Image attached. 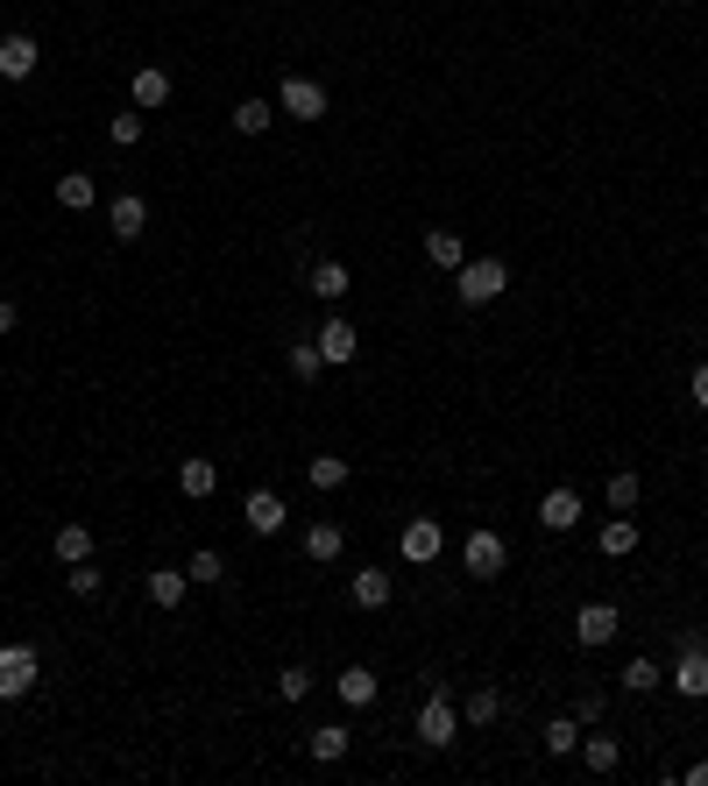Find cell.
<instances>
[{
  "label": "cell",
  "mask_w": 708,
  "mask_h": 786,
  "mask_svg": "<svg viewBox=\"0 0 708 786\" xmlns=\"http://www.w3.org/2000/svg\"><path fill=\"white\" fill-rule=\"evenodd\" d=\"M397 553H404L411 567H432V560L446 553V532H440V518H411V524L397 532Z\"/></svg>",
  "instance_id": "ba28073f"
},
{
  "label": "cell",
  "mask_w": 708,
  "mask_h": 786,
  "mask_svg": "<svg viewBox=\"0 0 708 786\" xmlns=\"http://www.w3.org/2000/svg\"><path fill=\"white\" fill-rule=\"evenodd\" d=\"M57 206H65V213H93V206H100V185H93L85 171H65V177H57Z\"/></svg>",
  "instance_id": "cb8c5ba5"
},
{
  "label": "cell",
  "mask_w": 708,
  "mask_h": 786,
  "mask_svg": "<svg viewBox=\"0 0 708 786\" xmlns=\"http://www.w3.org/2000/svg\"><path fill=\"white\" fill-rule=\"evenodd\" d=\"M277 694H283V702H305V694H312V667H305V659H291V667L277 673Z\"/></svg>",
  "instance_id": "e575fe53"
},
{
  "label": "cell",
  "mask_w": 708,
  "mask_h": 786,
  "mask_svg": "<svg viewBox=\"0 0 708 786\" xmlns=\"http://www.w3.org/2000/svg\"><path fill=\"white\" fill-rule=\"evenodd\" d=\"M538 744H546L553 759H574V751H581V723L574 716H553L546 730H538Z\"/></svg>",
  "instance_id": "f546056e"
},
{
  "label": "cell",
  "mask_w": 708,
  "mask_h": 786,
  "mask_svg": "<svg viewBox=\"0 0 708 786\" xmlns=\"http://www.w3.org/2000/svg\"><path fill=\"white\" fill-rule=\"evenodd\" d=\"M581 765H589L595 779H610L616 765H624V744H616V737H581Z\"/></svg>",
  "instance_id": "d4e9b609"
},
{
  "label": "cell",
  "mask_w": 708,
  "mask_h": 786,
  "mask_svg": "<svg viewBox=\"0 0 708 786\" xmlns=\"http://www.w3.org/2000/svg\"><path fill=\"white\" fill-rule=\"evenodd\" d=\"M348 744H355L348 723H320V730H312V759H320V765H340V759H348Z\"/></svg>",
  "instance_id": "83f0119b"
},
{
  "label": "cell",
  "mask_w": 708,
  "mask_h": 786,
  "mask_svg": "<svg viewBox=\"0 0 708 786\" xmlns=\"http://www.w3.org/2000/svg\"><path fill=\"white\" fill-rule=\"evenodd\" d=\"M14 320H22V312H14V298H0V334H14Z\"/></svg>",
  "instance_id": "ab89813d"
},
{
  "label": "cell",
  "mask_w": 708,
  "mask_h": 786,
  "mask_svg": "<svg viewBox=\"0 0 708 786\" xmlns=\"http://www.w3.org/2000/svg\"><path fill=\"white\" fill-rule=\"evenodd\" d=\"M185 574H191V581H199V588H220V581H228V560H220L213 546H199V553H191V560H185Z\"/></svg>",
  "instance_id": "d6a6232c"
},
{
  "label": "cell",
  "mask_w": 708,
  "mask_h": 786,
  "mask_svg": "<svg viewBox=\"0 0 708 786\" xmlns=\"http://www.w3.org/2000/svg\"><path fill=\"white\" fill-rule=\"evenodd\" d=\"M348 475H355V467H348V453H312V467H305V482H312V489H348Z\"/></svg>",
  "instance_id": "484cf974"
},
{
  "label": "cell",
  "mask_w": 708,
  "mask_h": 786,
  "mask_svg": "<svg viewBox=\"0 0 708 786\" xmlns=\"http://www.w3.org/2000/svg\"><path fill=\"white\" fill-rule=\"evenodd\" d=\"M312 298H320V305H340V298H348L355 291V269L348 263H340V255H320V263H312Z\"/></svg>",
  "instance_id": "7c38bea8"
},
{
  "label": "cell",
  "mask_w": 708,
  "mask_h": 786,
  "mask_svg": "<svg viewBox=\"0 0 708 786\" xmlns=\"http://www.w3.org/2000/svg\"><path fill=\"white\" fill-rule=\"evenodd\" d=\"M36 65H43V43L28 36V28H8V36H0V79L22 85V79H36Z\"/></svg>",
  "instance_id": "52a82bcc"
},
{
  "label": "cell",
  "mask_w": 708,
  "mask_h": 786,
  "mask_svg": "<svg viewBox=\"0 0 708 786\" xmlns=\"http://www.w3.org/2000/svg\"><path fill=\"white\" fill-rule=\"evenodd\" d=\"M616 631H624V610H616V602H581V610H574V638L589 645V652H595V645H610Z\"/></svg>",
  "instance_id": "9c48e42d"
},
{
  "label": "cell",
  "mask_w": 708,
  "mask_h": 786,
  "mask_svg": "<svg viewBox=\"0 0 708 786\" xmlns=\"http://www.w3.org/2000/svg\"><path fill=\"white\" fill-rule=\"evenodd\" d=\"M177 489H185L191 504H206V496L220 489V467L206 461V453H185V461H177Z\"/></svg>",
  "instance_id": "ac0fdd59"
},
{
  "label": "cell",
  "mask_w": 708,
  "mask_h": 786,
  "mask_svg": "<svg viewBox=\"0 0 708 786\" xmlns=\"http://www.w3.org/2000/svg\"><path fill=\"white\" fill-rule=\"evenodd\" d=\"M538 524H546V532H574V524H581V489H567V482H560V489H546V496H538Z\"/></svg>",
  "instance_id": "9a60e30c"
},
{
  "label": "cell",
  "mask_w": 708,
  "mask_h": 786,
  "mask_svg": "<svg viewBox=\"0 0 708 786\" xmlns=\"http://www.w3.org/2000/svg\"><path fill=\"white\" fill-rule=\"evenodd\" d=\"M390 596H397L390 567H355V581H348V602H355V610H390Z\"/></svg>",
  "instance_id": "5bb4252c"
},
{
  "label": "cell",
  "mask_w": 708,
  "mask_h": 786,
  "mask_svg": "<svg viewBox=\"0 0 708 786\" xmlns=\"http://www.w3.org/2000/svg\"><path fill=\"white\" fill-rule=\"evenodd\" d=\"M496 716H503V694H496V687H468V702H461V723H468V730H489Z\"/></svg>",
  "instance_id": "4316f807"
},
{
  "label": "cell",
  "mask_w": 708,
  "mask_h": 786,
  "mask_svg": "<svg viewBox=\"0 0 708 786\" xmlns=\"http://www.w3.org/2000/svg\"><path fill=\"white\" fill-rule=\"evenodd\" d=\"M107 227H114V241H142V227H149V199H142V192H120V199L107 206Z\"/></svg>",
  "instance_id": "2e32d148"
},
{
  "label": "cell",
  "mask_w": 708,
  "mask_h": 786,
  "mask_svg": "<svg viewBox=\"0 0 708 786\" xmlns=\"http://www.w3.org/2000/svg\"><path fill=\"white\" fill-rule=\"evenodd\" d=\"M340 553H348V532H340L334 518H320V524H305V560L312 567H334Z\"/></svg>",
  "instance_id": "e0dca14e"
},
{
  "label": "cell",
  "mask_w": 708,
  "mask_h": 786,
  "mask_svg": "<svg viewBox=\"0 0 708 786\" xmlns=\"http://www.w3.org/2000/svg\"><path fill=\"white\" fill-rule=\"evenodd\" d=\"M312 340H320V355H326V369H348V361H355V320H348V312H326V320H320V334H312Z\"/></svg>",
  "instance_id": "30bf717a"
},
{
  "label": "cell",
  "mask_w": 708,
  "mask_h": 786,
  "mask_svg": "<svg viewBox=\"0 0 708 786\" xmlns=\"http://www.w3.org/2000/svg\"><path fill=\"white\" fill-rule=\"evenodd\" d=\"M50 553H57V560H65V567H79V560H93V524H79V518H71V524H57V539H50Z\"/></svg>",
  "instance_id": "603a6c76"
},
{
  "label": "cell",
  "mask_w": 708,
  "mask_h": 786,
  "mask_svg": "<svg viewBox=\"0 0 708 786\" xmlns=\"http://www.w3.org/2000/svg\"><path fill=\"white\" fill-rule=\"evenodd\" d=\"M241 518H248V532L277 539L283 524H291V510H283V496H277V489H248V496H241Z\"/></svg>",
  "instance_id": "8fae6325"
},
{
  "label": "cell",
  "mask_w": 708,
  "mask_h": 786,
  "mask_svg": "<svg viewBox=\"0 0 708 786\" xmlns=\"http://www.w3.org/2000/svg\"><path fill=\"white\" fill-rule=\"evenodd\" d=\"M595 546L610 553V560H630V553H638V518H630V510H616V518L595 532Z\"/></svg>",
  "instance_id": "44dd1931"
},
{
  "label": "cell",
  "mask_w": 708,
  "mask_h": 786,
  "mask_svg": "<svg viewBox=\"0 0 708 786\" xmlns=\"http://www.w3.org/2000/svg\"><path fill=\"white\" fill-rule=\"evenodd\" d=\"M503 291H510V263H503V255H475V263H461V269H454V298H461L468 312L496 305Z\"/></svg>",
  "instance_id": "6da1fadb"
},
{
  "label": "cell",
  "mask_w": 708,
  "mask_h": 786,
  "mask_svg": "<svg viewBox=\"0 0 708 786\" xmlns=\"http://www.w3.org/2000/svg\"><path fill=\"white\" fill-rule=\"evenodd\" d=\"M461 560H468V574H475V581H496V574L510 567V546L489 532V524H475V532L461 539Z\"/></svg>",
  "instance_id": "5b68a950"
},
{
  "label": "cell",
  "mask_w": 708,
  "mask_h": 786,
  "mask_svg": "<svg viewBox=\"0 0 708 786\" xmlns=\"http://www.w3.org/2000/svg\"><path fill=\"white\" fill-rule=\"evenodd\" d=\"M602 496H610V510H638V475H630V467H616Z\"/></svg>",
  "instance_id": "d590c367"
},
{
  "label": "cell",
  "mask_w": 708,
  "mask_h": 786,
  "mask_svg": "<svg viewBox=\"0 0 708 786\" xmlns=\"http://www.w3.org/2000/svg\"><path fill=\"white\" fill-rule=\"evenodd\" d=\"M36 680H43V652L36 645H0V702H22V694H36Z\"/></svg>",
  "instance_id": "277c9868"
},
{
  "label": "cell",
  "mask_w": 708,
  "mask_h": 786,
  "mask_svg": "<svg viewBox=\"0 0 708 786\" xmlns=\"http://www.w3.org/2000/svg\"><path fill=\"white\" fill-rule=\"evenodd\" d=\"M277 114H291V120H326V85L305 79V71H291V79L277 85Z\"/></svg>",
  "instance_id": "8992f818"
},
{
  "label": "cell",
  "mask_w": 708,
  "mask_h": 786,
  "mask_svg": "<svg viewBox=\"0 0 708 786\" xmlns=\"http://www.w3.org/2000/svg\"><path fill=\"white\" fill-rule=\"evenodd\" d=\"M426 263L432 269H461L468 263V241H461L454 227H426Z\"/></svg>",
  "instance_id": "7402d4cb"
},
{
  "label": "cell",
  "mask_w": 708,
  "mask_h": 786,
  "mask_svg": "<svg viewBox=\"0 0 708 786\" xmlns=\"http://www.w3.org/2000/svg\"><path fill=\"white\" fill-rule=\"evenodd\" d=\"M411 730H418V744H426V751H446V744H454V737H461V702H454V687H432Z\"/></svg>",
  "instance_id": "3957f363"
},
{
  "label": "cell",
  "mask_w": 708,
  "mask_h": 786,
  "mask_svg": "<svg viewBox=\"0 0 708 786\" xmlns=\"http://www.w3.org/2000/svg\"><path fill=\"white\" fill-rule=\"evenodd\" d=\"M149 602H156V610H185V588H191V574L185 567H149Z\"/></svg>",
  "instance_id": "d6986e66"
},
{
  "label": "cell",
  "mask_w": 708,
  "mask_h": 786,
  "mask_svg": "<svg viewBox=\"0 0 708 786\" xmlns=\"http://www.w3.org/2000/svg\"><path fill=\"white\" fill-rule=\"evenodd\" d=\"M687 390H695V412H708V361L695 369V383H687Z\"/></svg>",
  "instance_id": "f35d334b"
},
{
  "label": "cell",
  "mask_w": 708,
  "mask_h": 786,
  "mask_svg": "<svg viewBox=\"0 0 708 786\" xmlns=\"http://www.w3.org/2000/svg\"><path fill=\"white\" fill-rule=\"evenodd\" d=\"M616 680H624V694H659V687H666V667H659V659H630V667L624 673H616Z\"/></svg>",
  "instance_id": "f1b7e54d"
},
{
  "label": "cell",
  "mask_w": 708,
  "mask_h": 786,
  "mask_svg": "<svg viewBox=\"0 0 708 786\" xmlns=\"http://www.w3.org/2000/svg\"><path fill=\"white\" fill-rule=\"evenodd\" d=\"M673 652H681V659L666 667V687L687 694V702H708V638H701V631H681Z\"/></svg>",
  "instance_id": "7a4b0ae2"
},
{
  "label": "cell",
  "mask_w": 708,
  "mask_h": 786,
  "mask_svg": "<svg viewBox=\"0 0 708 786\" xmlns=\"http://www.w3.org/2000/svg\"><path fill=\"white\" fill-rule=\"evenodd\" d=\"M65 574H71V596H79V602H93L100 588H107V581H100V567H93V560H79V567H65Z\"/></svg>",
  "instance_id": "74e56055"
},
{
  "label": "cell",
  "mask_w": 708,
  "mask_h": 786,
  "mask_svg": "<svg viewBox=\"0 0 708 786\" xmlns=\"http://www.w3.org/2000/svg\"><path fill=\"white\" fill-rule=\"evenodd\" d=\"M687 786H708V759H695V765H687Z\"/></svg>",
  "instance_id": "60d3db41"
},
{
  "label": "cell",
  "mask_w": 708,
  "mask_h": 786,
  "mask_svg": "<svg viewBox=\"0 0 708 786\" xmlns=\"http://www.w3.org/2000/svg\"><path fill=\"white\" fill-rule=\"evenodd\" d=\"M163 100H171V71H163V65H135V71H128V107L156 114Z\"/></svg>",
  "instance_id": "4fadbf2b"
},
{
  "label": "cell",
  "mask_w": 708,
  "mask_h": 786,
  "mask_svg": "<svg viewBox=\"0 0 708 786\" xmlns=\"http://www.w3.org/2000/svg\"><path fill=\"white\" fill-rule=\"evenodd\" d=\"M602 708H610V702H602V687H581V694H574V708H567V716H574L581 730H595V723H602Z\"/></svg>",
  "instance_id": "8d00e7d4"
},
{
  "label": "cell",
  "mask_w": 708,
  "mask_h": 786,
  "mask_svg": "<svg viewBox=\"0 0 708 786\" xmlns=\"http://www.w3.org/2000/svg\"><path fill=\"white\" fill-rule=\"evenodd\" d=\"M334 694H340V708H369L375 694H383V680H375L369 667H340L334 673Z\"/></svg>",
  "instance_id": "ffe728a7"
},
{
  "label": "cell",
  "mask_w": 708,
  "mask_h": 786,
  "mask_svg": "<svg viewBox=\"0 0 708 786\" xmlns=\"http://www.w3.org/2000/svg\"><path fill=\"white\" fill-rule=\"evenodd\" d=\"M283 369H291L298 383H320V375H326V355H320V340H291V355H283Z\"/></svg>",
  "instance_id": "4dcf8cb0"
},
{
  "label": "cell",
  "mask_w": 708,
  "mask_h": 786,
  "mask_svg": "<svg viewBox=\"0 0 708 786\" xmlns=\"http://www.w3.org/2000/svg\"><path fill=\"white\" fill-rule=\"evenodd\" d=\"M269 120H277V100H241L234 107V135H269Z\"/></svg>",
  "instance_id": "1f68e13d"
},
{
  "label": "cell",
  "mask_w": 708,
  "mask_h": 786,
  "mask_svg": "<svg viewBox=\"0 0 708 786\" xmlns=\"http://www.w3.org/2000/svg\"><path fill=\"white\" fill-rule=\"evenodd\" d=\"M107 142H114V149H135V142H142V107H120V114L107 120Z\"/></svg>",
  "instance_id": "836d02e7"
}]
</instances>
